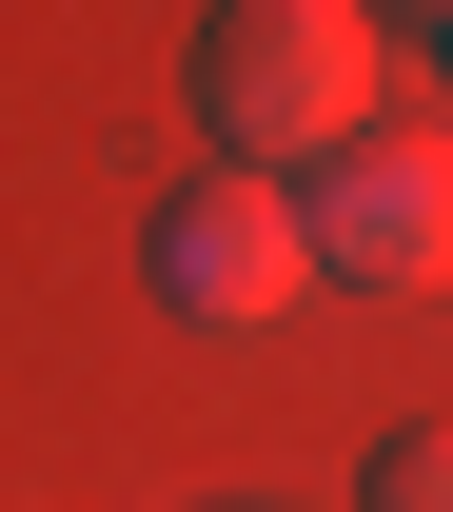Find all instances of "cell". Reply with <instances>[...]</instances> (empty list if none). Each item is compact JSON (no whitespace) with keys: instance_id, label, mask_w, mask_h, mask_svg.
I'll return each instance as SVG.
<instances>
[{"instance_id":"2","label":"cell","mask_w":453,"mask_h":512,"mask_svg":"<svg viewBox=\"0 0 453 512\" xmlns=\"http://www.w3.org/2000/svg\"><path fill=\"white\" fill-rule=\"evenodd\" d=\"M158 296H178L197 335H257V316H296V296H316V237H296V178H237V158H217V178H178L158 197Z\"/></svg>"},{"instance_id":"3","label":"cell","mask_w":453,"mask_h":512,"mask_svg":"<svg viewBox=\"0 0 453 512\" xmlns=\"http://www.w3.org/2000/svg\"><path fill=\"white\" fill-rule=\"evenodd\" d=\"M296 237H316V276H355V296H434L453 276V138H335L316 197H296Z\"/></svg>"},{"instance_id":"4","label":"cell","mask_w":453,"mask_h":512,"mask_svg":"<svg viewBox=\"0 0 453 512\" xmlns=\"http://www.w3.org/2000/svg\"><path fill=\"white\" fill-rule=\"evenodd\" d=\"M355 512H453V414H434V434H394L375 473H355Z\"/></svg>"},{"instance_id":"5","label":"cell","mask_w":453,"mask_h":512,"mask_svg":"<svg viewBox=\"0 0 453 512\" xmlns=\"http://www.w3.org/2000/svg\"><path fill=\"white\" fill-rule=\"evenodd\" d=\"M434 20H453V0H434Z\"/></svg>"},{"instance_id":"1","label":"cell","mask_w":453,"mask_h":512,"mask_svg":"<svg viewBox=\"0 0 453 512\" xmlns=\"http://www.w3.org/2000/svg\"><path fill=\"white\" fill-rule=\"evenodd\" d=\"M375 119V20L355 0H217L197 20V138L237 178H296Z\"/></svg>"}]
</instances>
